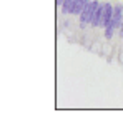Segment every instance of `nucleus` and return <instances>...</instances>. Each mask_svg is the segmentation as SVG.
Returning a JSON list of instances; mask_svg holds the SVG:
<instances>
[{"label": "nucleus", "instance_id": "39448f33", "mask_svg": "<svg viewBox=\"0 0 123 117\" xmlns=\"http://www.w3.org/2000/svg\"><path fill=\"white\" fill-rule=\"evenodd\" d=\"M90 0H75V3H73V8H72V14L73 15H80L83 12V8H85V5L88 3Z\"/></svg>", "mask_w": 123, "mask_h": 117}, {"label": "nucleus", "instance_id": "423d86ee", "mask_svg": "<svg viewBox=\"0 0 123 117\" xmlns=\"http://www.w3.org/2000/svg\"><path fill=\"white\" fill-rule=\"evenodd\" d=\"M73 3H75V0H63V3H62V12H63V14H72Z\"/></svg>", "mask_w": 123, "mask_h": 117}, {"label": "nucleus", "instance_id": "1a4fd4ad", "mask_svg": "<svg viewBox=\"0 0 123 117\" xmlns=\"http://www.w3.org/2000/svg\"><path fill=\"white\" fill-rule=\"evenodd\" d=\"M55 3H57V5H62V3H63V0H55Z\"/></svg>", "mask_w": 123, "mask_h": 117}, {"label": "nucleus", "instance_id": "0eeeda50", "mask_svg": "<svg viewBox=\"0 0 123 117\" xmlns=\"http://www.w3.org/2000/svg\"><path fill=\"white\" fill-rule=\"evenodd\" d=\"M113 32H115V29L111 25H106L105 27V39H111L113 37Z\"/></svg>", "mask_w": 123, "mask_h": 117}, {"label": "nucleus", "instance_id": "6e6552de", "mask_svg": "<svg viewBox=\"0 0 123 117\" xmlns=\"http://www.w3.org/2000/svg\"><path fill=\"white\" fill-rule=\"evenodd\" d=\"M118 30H120V35L123 37V22H122V25H120V29H118Z\"/></svg>", "mask_w": 123, "mask_h": 117}, {"label": "nucleus", "instance_id": "9d476101", "mask_svg": "<svg viewBox=\"0 0 123 117\" xmlns=\"http://www.w3.org/2000/svg\"><path fill=\"white\" fill-rule=\"evenodd\" d=\"M93 2H100V0H93Z\"/></svg>", "mask_w": 123, "mask_h": 117}, {"label": "nucleus", "instance_id": "f03ea898", "mask_svg": "<svg viewBox=\"0 0 123 117\" xmlns=\"http://www.w3.org/2000/svg\"><path fill=\"white\" fill-rule=\"evenodd\" d=\"M122 22H123V5L122 3H117V5L113 7V17H111V22H110L108 25H111V27L117 30V29H120Z\"/></svg>", "mask_w": 123, "mask_h": 117}, {"label": "nucleus", "instance_id": "20e7f679", "mask_svg": "<svg viewBox=\"0 0 123 117\" xmlns=\"http://www.w3.org/2000/svg\"><path fill=\"white\" fill-rule=\"evenodd\" d=\"M111 17H113V5L111 3H105V12H103V20H102L103 29L111 22Z\"/></svg>", "mask_w": 123, "mask_h": 117}, {"label": "nucleus", "instance_id": "7ed1b4c3", "mask_svg": "<svg viewBox=\"0 0 123 117\" xmlns=\"http://www.w3.org/2000/svg\"><path fill=\"white\" fill-rule=\"evenodd\" d=\"M103 12H105V3H100L98 8L95 10V15H93V20L90 25L93 27H102V20H103Z\"/></svg>", "mask_w": 123, "mask_h": 117}, {"label": "nucleus", "instance_id": "f257e3e1", "mask_svg": "<svg viewBox=\"0 0 123 117\" xmlns=\"http://www.w3.org/2000/svg\"><path fill=\"white\" fill-rule=\"evenodd\" d=\"M98 5H100V2H93V0H90V2L85 5L83 12L78 15V17H80V27H82V29H85L88 23H92L93 15H95V10L98 8Z\"/></svg>", "mask_w": 123, "mask_h": 117}]
</instances>
